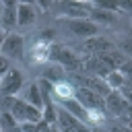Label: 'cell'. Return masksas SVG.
Masks as SVG:
<instances>
[{
  "instance_id": "cell-1",
  "label": "cell",
  "mask_w": 132,
  "mask_h": 132,
  "mask_svg": "<svg viewBox=\"0 0 132 132\" xmlns=\"http://www.w3.org/2000/svg\"><path fill=\"white\" fill-rule=\"evenodd\" d=\"M58 23L64 25L72 35L82 37V39L97 37V33H99V25L91 23L89 19H60V16H58Z\"/></svg>"
},
{
  "instance_id": "cell-2",
  "label": "cell",
  "mask_w": 132,
  "mask_h": 132,
  "mask_svg": "<svg viewBox=\"0 0 132 132\" xmlns=\"http://www.w3.org/2000/svg\"><path fill=\"white\" fill-rule=\"evenodd\" d=\"M23 82H25L23 72L19 68L10 66L0 78V95L2 97H16V93L23 89Z\"/></svg>"
},
{
  "instance_id": "cell-3",
  "label": "cell",
  "mask_w": 132,
  "mask_h": 132,
  "mask_svg": "<svg viewBox=\"0 0 132 132\" xmlns=\"http://www.w3.org/2000/svg\"><path fill=\"white\" fill-rule=\"evenodd\" d=\"M0 56H4L8 62L10 60H23L25 58V37L19 33H6L2 47H0Z\"/></svg>"
},
{
  "instance_id": "cell-4",
  "label": "cell",
  "mask_w": 132,
  "mask_h": 132,
  "mask_svg": "<svg viewBox=\"0 0 132 132\" xmlns=\"http://www.w3.org/2000/svg\"><path fill=\"white\" fill-rule=\"evenodd\" d=\"M93 8V2H80V0H68L56 4V10L62 14L60 19H89V12Z\"/></svg>"
},
{
  "instance_id": "cell-5",
  "label": "cell",
  "mask_w": 132,
  "mask_h": 132,
  "mask_svg": "<svg viewBox=\"0 0 132 132\" xmlns=\"http://www.w3.org/2000/svg\"><path fill=\"white\" fill-rule=\"evenodd\" d=\"M103 101H105V111H109V113L116 116V118H122L124 113L132 111V105L124 99V95H122L120 91H111Z\"/></svg>"
},
{
  "instance_id": "cell-6",
  "label": "cell",
  "mask_w": 132,
  "mask_h": 132,
  "mask_svg": "<svg viewBox=\"0 0 132 132\" xmlns=\"http://www.w3.org/2000/svg\"><path fill=\"white\" fill-rule=\"evenodd\" d=\"M74 99L85 109H105V101L97 93L89 91L87 87H74Z\"/></svg>"
},
{
  "instance_id": "cell-7",
  "label": "cell",
  "mask_w": 132,
  "mask_h": 132,
  "mask_svg": "<svg viewBox=\"0 0 132 132\" xmlns=\"http://www.w3.org/2000/svg\"><path fill=\"white\" fill-rule=\"evenodd\" d=\"M37 19V8L33 2H19L16 4V25L19 27H31Z\"/></svg>"
},
{
  "instance_id": "cell-8",
  "label": "cell",
  "mask_w": 132,
  "mask_h": 132,
  "mask_svg": "<svg viewBox=\"0 0 132 132\" xmlns=\"http://www.w3.org/2000/svg\"><path fill=\"white\" fill-rule=\"evenodd\" d=\"M85 50H87V54H91V56H101V54L113 52V50H118V47H116L109 39H105V37L97 35V37L85 39Z\"/></svg>"
},
{
  "instance_id": "cell-9",
  "label": "cell",
  "mask_w": 132,
  "mask_h": 132,
  "mask_svg": "<svg viewBox=\"0 0 132 132\" xmlns=\"http://www.w3.org/2000/svg\"><path fill=\"white\" fill-rule=\"evenodd\" d=\"M16 4H19V2H14V0H4V2H2L0 27H2L4 31L16 27Z\"/></svg>"
},
{
  "instance_id": "cell-10",
  "label": "cell",
  "mask_w": 132,
  "mask_h": 132,
  "mask_svg": "<svg viewBox=\"0 0 132 132\" xmlns=\"http://www.w3.org/2000/svg\"><path fill=\"white\" fill-rule=\"evenodd\" d=\"M41 78L52 82V85H58V82L66 80V70L60 64H45L43 70H41Z\"/></svg>"
},
{
  "instance_id": "cell-11",
  "label": "cell",
  "mask_w": 132,
  "mask_h": 132,
  "mask_svg": "<svg viewBox=\"0 0 132 132\" xmlns=\"http://www.w3.org/2000/svg\"><path fill=\"white\" fill-rule=\"evenodd\" d=\"M60 107H64L70 116H74L76 120H80L82 124H87V116H89V109H85L76 99H64V101H58Z\"/></svg>"
},
{
  "instance_id": "cell-12",
  "label": "cell",
  "mask_w": 132,
  "mask_h": 132,
  "mask_svg": "<svg viewBox=\"0 0 132 132\" xmlns=\"http://www.w3.org/2000/svg\"><path fill=\"white\" fill-rule=\"evenodd\" d=\"M50 45L52 43H45L41 39H35L33 41V47H31V56H33V62L35 64H47L50 62Z\"/></svg>"
},
{
  "instance_id": "cell-13",
  "label": "cell",
  "mask_w": 132,
  "mask_h": 132,
  "mask_svg": "<svg viewBox=\"0 0 132 132\" xmlns=\"http://www.w3.org/2000/svg\"><path fill=\"white\" fill-rule=\"evenodd\" d=\"M89 21L95 23V25H111L116 21V12H109V10H103V8H97L93 4L91 12H89Z\"/></svg>"
},
{
  "instance_id": "cell-14",
  "label": "cell",
  "mask_w": 132,
  "mask_h": 132,
  "mask_svg": "<svg viewBox=\"0 0 132 132\" xmlns=\"http://www.w3.org/2000/svg\"><path fill=\"white\" fill-rule=\"evenodd\" d=\"M29 105L37 107V109H43V95H41V89H39V82H31L29 89H27V99H25Z\"/></svg>"
},
{
  "instance_id": "cell-15",
  "label": "cell",
  "mask_w": 132,
  "mask_h": 132,
  "mask_svg": "<svg viewBox=\"0 0 132 132\" xmlns=\"http://www.w3.org/2000/svg\"><path fill=\"white\" fill-rule=\"evenodd\" d=\"M54 101H64V99H74V87L70 82H58L54 85Z\"/></svg>"
},
{
  "instance_id": "cell-16",
  "label": "cell",
  "mask_w": 132,
  "mask_h": 132,
  "mask_svg": "<svg viewBox=\"0 0 132 132\" xmlns=\"http://www.w3.org/2000/svg\"><path fill=\"white\" fill-rule=\"evenodd\" d=\"M10 116L19 122V126L21 124H25V118H27V101L25 99H14V103H12V107H10Z\"/></svg>"
},
{
  "instance_id": "cell-17",
  "label": "cell",
  "mask_w": 132,
  "mask_h": 132,
  "mask_svg": "<svg viewBox=\"0 0 132 132\" xmlns=\"http://www.w3.org/2000/svg\"><path fill=\"white\" fill-rule=\"evenodd\" d=\"M105 82H107V87L111 89V91H120L122 87H124V80H126V76L120 72V70H111L105 78H103Z\"/></svg>"
},
{
  "instance_id": "cell-18",
  "label": "cell",
  "mask_w": 132,
  "mask_h": 132,
  "mask_svg": "<svg viewBox=\"0 0 132 132\" xmlns=\"http://www.w3.org/2000/svg\"><path fill=\"white\" fill-rule=\"evenodd\" d=\"M52 128L54 126H50L47 122H37V124H29V122H25V124H21V132H52Z\"/></svg>"
},
{
  "instance_id": "cell-19",
  "label": "cell",
  "mask_w": 132,
  "mask_h": 132,
  "mask_svg": "<svg viewBox=\"0 0 132 132\" xmlns=\"http://www.w3.org/2000/svg\"><path fill=\"white\" fill-rule=\"evenodd\" d=\"M14 128H19V122L10 116V111H2L0 113V130L8 132V130H14Z\"/></svg>"
},
{
  "instance_id": "cell-20",
  "label": "cell",
  "mask_w": 132,
  "mask_h": 132,
  "mask_svg": "<svg viewBox=\"0 0 132 132\" xmlns=\"http://www.w3.org/2000/svg\"><path fill=\"white\" fill-rule=\"evenodd\" d=\"M14 99H16V97H2V95H0V113H2V111H10Z\"/></svg>"
},
{
  "instance_id": "cell-21",
  "label": "cell",
  "mask_w": 132,
  "mask_h": 132,
  "mask_svg": "<svg viewBox=\"0 0 132 132\" xmlns=\"http://www.w3.org/2000/svg\"><path fill=\"white\" fill-rule=\"evenodd\" d=\"M54 29H43L39 35H37V39H41V41H45V43H54Z\"/></svg>"
},
{
  "instance_id": "cell-22",
  "label": "cell",
  "mask_w": 132,
  "mask_h": 132,
  "mask_svg": "<svg viewBox=\"0 0 132 132\" xmlns=\"http://www.w3.org/2000/svg\"><path fill=\"white\" fill-rule=\"evenodd\" d=\"M120 72H122L124 76H130V78H132V58H128V60L120 66Z\"/></svg>"
},
{
  "instance_id": "cell-23",
  "label": "cell",
  "mask_w": 132,
  "mask_h": 132,
  "mask_svg": "<svg viewBox=\"0 0 132 132\" xmlns=\"http://www.w3.org/2000/svg\"><path fill=\"white\" fill-rule=\"evenodd\" d=\"M120 45H122V50H124L126 54H130V56H132V37H128V39H124V41H122Z\"/></svg>"
},
{
  "instance_id": "cell-24",
  "label": "cell",
  "mask_w": 132,
  "mask_h": 132,
  "mask_svg": "<svg viewBox=\"0 0 132 132\" xmlns=\"http://www.w3.org/2000/svg\"><path fill=\"white\" fill-rule=\"evenodd\" d=\"M120 10L122 12H132V0H120Z\"/></svg>"
},
{
  "instance_id": "cell-25",
  "label": "cell",
  "mask_w": 132,
  "mask_h": 132,
  "mask_svg": "<svg viewBox=\"0 0 132 132\" xmlns=\"http://www.w3.org/2000/svg\"><path fill=\"white\" fill-rule=\"evenodd\" d=\"M8 68H10V62H8L4 56H0V74H4Z\"/></svg>"
},
{
  "instance_id": "cell-26",
  "label": "cell",
  "mask_w": 132,
  "mask_h": 132,
  "mask_svg": "<svg viewBox=\"0 0 132 132\" xmlns=\"http://www.w3.org/2000/svg\"><path fill=\"white\" fill-rule=\"evenodd\" d=\"M91 132H109V128H103V126H95V128H91Z\"/></svg>"
},
{
  "instance_id": "cell-27",
  "label": "cell",
  "mask_w": 132,
  "mask_h": 132,
  "mask_svg": "<svg viewBox=\"0 0 132 132\" xmlns=\"http://www.w3.org/2000/svg\"><path fill=\"white\" fill-rule=\"evenodd\" d=\"M4 37H6V31L0 27V47H2V41H4Z\"/></svg>"
},
{
  "instance_id": "cell-28",
  "label": "cell",
  "mask_w": 132,
  "mask_h": 132,
  "mask_svg": "<svg viewBox=\"0 0 132 132\" xmlns=\"http://www.w3.org/2000/svg\"><path fill=\"white\" fill-rule=\"evenodd\" d=\"M60 132H78V130H74V128H66V130H60Z\"/></svg>"
},
{
  "instance_id": "cell-29",
  "label": "cell",
  "mask_w": 132,
  "mask_h": 132,
  "mask_svg": "<svg viewBox=\"0 0 132 132\" xmlns=\"http://www.w3.org/2000/svg\"><path fill=\"white\" fill-rule=\"evenodd\" d=\"M52 132H60V128H58V126H54V128H52Z\"/></svg>"
},
{
  "instance_id": "cell-30",
  "label": "cell",
  "mask_w": 132,
  "mask_h": 132,
  "mask_svg": "<svg viewBox=\"0 0 132 132\" xmlns=\"http://www.w3.org/2000/svg\"><path fill=\"white\" fill-rule=\"evenodd\" d=\"M0 78H2V74H0Z\"/></svg>"
},
{
  "instance_id": "cell-31",
  "label": "cell",
  "mask_w": 132,
  "mask_h": 132,
  "mask_svg": "<svg viewBox=\"0 0 132 132\" xmlns=\"http://www.w3.org/2000/svg\"><path fill=\"white\" fill-rule=\"evenodd\" d=\"M0 132H2V130H0Z\"/></svg>"
}]
</instances>
